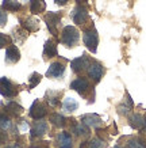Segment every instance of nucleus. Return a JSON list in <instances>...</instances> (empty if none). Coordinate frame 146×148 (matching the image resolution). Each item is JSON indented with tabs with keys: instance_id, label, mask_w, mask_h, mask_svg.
Returning a JSON list of instances; mask_svg holds the SVG:
<instances>
[{
	"instance_id": "f257e3e1",
	"label": "nucleus",
	"mask_w": 146,
	"mask_h": 148,
	"mask_svg": "<svg viewBox=\"0 0 146 148\" xmlns=\"http://www.w3.org/2000/svg\"><path fill=\"white\" fill-rule=\"evenodd\" d=\"M61 34V42L62 45H65L67 48H73L79 44L80 40V33L79 30L73 26H65L62 29Z\"/></svg>"
},
{
	"instance_id": "f03ea898",
	"label": "nucleus",
	"mask_w": 146,
	"mask_h": 148,
	"mask_svg": "<svg viewBox=\"0 0 146 148\" xmlns=\"http://www.w3.org/2000/svg\"><path fill=\"white\" fill-rule=\"evenodd\" d=\"M62 19V14L60 11H54V12H49L45 15V23L48 26L49 32L53 34L54 38H57L60 32H58V27H60V22Z\"/></svg>"
},
{
	"instance_id": "7ed1b4c3",
	"label": "nucleus",
	"mask_w": 146,
	"mask_h": 148,
	"mask_svg": "<svg viewBox=\"0 0 146 148\" xmlns=\"http://www.w3.org/2000/svg\"><path fill=\"white\" fill-rule=\"evenodd\" d=\"M83 41H84L85 48H87L89 52L96 53L97 44H99V34H97V32H96V29H95V27H89V29L84 30Z\"/></svg>"
},
{
	"instance_id": "20e7f679",
	"label": "nucleus",
	"mask_w": 146,
	"mask_h": 148,
	"mask_svg": "<svg viewBox=\"0 0 146 148\" xmlns=\"http://www.w3.org/2000/svg\"><path fill=\"white\" fill-rule=\"evenodd\" d=\"M0 94L5 98H14L18 95V87L8 77H0Z\"/></svg>"
},
{
	"instance_id": "39448f33",
	"label": "nucleus",
	"mask_w": 146,
	"mask_h": 148,
	"mask_svg": "<svg viewBox=\"0 0 146 148\" xmlns=\"http://www.w3.org/2000/svg\"><path fill=\"white\" fill-rule=\"evenodd\" d=\"M29 114L33 120H41V118H43L46 114H48V109L45 106L43 103H41L39 99H35L33 105L30 106V110H29Z\"/></svg>"
},
{
	"instance_id": "423d86ee",
	"label": "nucleus",
	"mask_w": 146,
	"mask_h": 148,
	"mask_svg": "<svg viewBox=\"0 0 146 148\" xmlns=\"http://www.w3.org/2000/svg\"><path fill=\"white\" fill-rule=\"evenodd\" d=\"M65 73V64L61 61H54L50 64V67L46 71V76L50 79H60Z\"/></svg>"
},
{
	"instance_id": "0eeeda50",
	"label": "nucleus",
	"mask_w": 146,
	"mask_h": 148,
	"mask_svg": "<svg viewBox=\"0 0 146 148\" xmlns=\"http://www.w3.org/2000/svg\"><path fill=\"white\" fill-rule=\"evenodd\" d=\"M71 16H72L73 22H75L76 25L81 26V25H84L85 21L88 19V12H87V8H85V7H83V5L77 4L75 8L72 10Z\"/></svg>"
},
{
	"instance_id": "6e6552de",
	"label": "nucleus",
	"mask_w": 146,
	"mask_h": 148,
	"mask_svg": "<svg viewBox=\"0 0 146 148\" xmlns=\"http://www.w3.org/2000/svg\"><path fill=\"white\" fill-rule=\"evenodd\" d=\"M71 88L75 90L76 92H79L80 95L85 97L87 92L91 90V86H89V82L85 77H77L71 83Z\"/></svg>"
},
{
	"instance_id": "1a4fd4ad",
	"label": "nucleus",
	"mask_w": 146,
	"mask_h": 148,
	"mask_svg": "<svg viewBox=\"0 0 146 148\" xmlns=\"http://www.w3.org/2000/svg\"><path fill=\"white\" fill-rule=\"evenodd\" d=\"M88 67H89V60L85 54L73 58L71 61V68L75 73H81V72H84L85 69H88Z\"/></svg>"
},
{
	"instance_id": "9d476101",
	"label": "nucleus",
	"mask_w": 146,
	"mask_h": 148,
	"mask_svg": "<svg viewBox=\"0 0 146 148\" xmlns=\"http://www.w3.org/2000/svg\"><path fill=\"white\" fill-rule=\"evenodd\" d=\"M87 71H88V76L91 77L95 83H97V82L102 79L103 73H104V68H103L102 64L92 63V64H89V67Z\"/></svg>"
},
{
	"instance_id": "9b49d317",
	"label": "nucleus",
	"mask_w": 146,
	"mask_h": 148,
	"mask_svg": "<svg viewBox=\"0 0 146 148\" xmlns=\"http://www.w3.org/2000/svg\"><path fill=\"white\" fill-rule=\"evenodd\" d=\"M20 58V52H19L16 45H8L5 49V63L7 64H15Z\"/></svg>"
},
{
	"instance_id": "f8f14e48",
	"label": "nucleus",
	"mask_w": 146,
	"mask_h": 148,
	"mask_svg": "<svg viewBox=\"0 0 146 148\" xmlns=\"http://www.w3.org/2000/svg\"><path fill=\"white\" fill-rule=\"evenodd\" d=\"M48 132V124L45 121H39L37 120V122L33 125V128L30 129V136L31 139H35V137H41Z\"/></svg>"
},
{
	"instance_id": "ddd939ff",
	"label": "nucleus",
	"mask_w": 146,
	"mask_h": 148,
	"mask_svg": "<svg viewBox=\"0 0 146 148\" xmlns=\"http://www.w3.org/2000/svg\"><path fill=\"white\" fill-rule=\"evenodd\" d=\"M81 122L84 125L89 126V128H97V126L102 124V118L97 116V114L89 113V114H84V116L81 117Z\"/></svg>"
},
{
	"instance_id": "4468645a",
	"label": "nucleus",
	"mask_w": 146,
	"mask_h": 148,
	"mask_svg": "<svg viewBox=\"0 0 146 148\" xmlns=\"http://www.w3.org/2000/svg\"><path fill=\"white\" fill-rule=\"evenodd\" d=\"M61 95L62 92L60 91H53V90H49L46 91V95H45V99H46V102H48L49 106H52V108H57L58 105L61 103Z\"/></svg>"
},
{
	"instance_id": "2eb2a0df",
	"label": "nucleus",
	"mask_w": 146,
	"mask_h": 148,
	"mask_svg": "<svg viewBox=\"0 0 146 148\" xmlns=\"http://www.w3.org/2000/svg\"><path fill=\"white\" fill-rule=\"evenodd\" d=\"M4 113L8 114V116H11V117H18L23 113V108L19 105V103L14 102V101H10V102L5 105Z\"/></svg>"
},
{
	"instance_id": "dca6fc26",
	"label": "nucleus",
	"mask_w": 146,
	"mask_h": 148,
	"mask_svg": "<svg viewBox=\"0 0 146 148\" xmlns=\"http://www.w3.org/2000/svg\"><path fill=\"white\" fill-rule=\"evenodd\" d=\"M57 145L60 148H73L72 136L68 132H61L57 135Z\"/></svg>"
},
{
	"instance_id": "f3484780",
	"label": "nucleus",
	"mask_w": 146,
	"mask_h": 148,
	"mask_svg": "<svg viewBox=\"0 0 146 148\" xmlns=\"http://www.w3.org/2000/svg\"><path fill=\"white\" fill-rule=\"evenodd\" d=\"M128 124H130V126L134 128V129L142 130L146 125V118L142 117L141 114H133V116L130 117V120H128Z\"/></svg>"
},
{
	"instance_id": "a211bd4d",
	"label": "nucleus",
	"mask_w": 146,
	"mask_h": 148,
	"mask_svg": "<svg viewBox=\"0 0 146 148\" xmlns=\"http://www.w3.org/2000/svg\"><path fill=\"white\" fill-rule=\"evenodd\" d=\"M57 45L56 42L52 40H48L45 42L43 45V56L45 58H52V57H56L57 56Z\"/></svg>"
},
{
	"instance_id": "6ab92c4d",
	"label": "nucleus",
	"mask_w": 146,
	"mask_h": 148,
	"mask_svg": "<svg viewBox=\"0 0 146 148\" xmlns=\"http://www.w3.org/2000/svg\"><path fill=\"white\" fill-rule=\"evenodd\" d=\"M22 27L27 33H34L39 30V21L35 18H27L22 22Z\"/></svg>"
},
{
	"instance_id": "aec40b11",
	"label": "nucleus",
	"mask_w": 146,
	"mask_h": 148,
	"mask_svg": "<svg viewBox=\"0 0 146 148\" xmlns=\"http://www.w3.org/2000/svg\"><path fill=\"white\" fill-rule=\"evenodd\" d=\"M62 109L67 113H73L79 109V102H77L75 98L68 97V98H65L62 101Z\"/></svg>"
},
{
	"instance_id": "412c9836",
	"label": "nucleus",
	"mask_w": 146,
	"mask_h": 148,
	"mask_svg": "<svg viewBox=\"0 0 146 148\" xmlns=\"http://www.w3.org/2000/svg\"><path fill=\"white\" fill-rule=\"evenodd\" d=\"M45 10H46L45 0H30V11L34 14V15L43 12Z\"/></svg>"
},
{
	"instance_id": "4be33fe9",
	"label": "nucleus",
	"mask_w": 146,
	"mask_h": 148,
	"mask_svg": "<svg viewBox=\"0 0 146 148\" xmlns=\"http://www.w3.org/2000/svg\"><path fill=\"white\" fill-rule=\"evenodd\" d=\"M1 7H3V10H5V11H10V12H16V11L20 10L22 4L19 3L18 0H3Z\"/></svg>"
},
{
	"instance_id": "5701e85b",
	"label": "nucleus",
	"mask_w": 146,
	"mask_h": 148,
	"mask_svg": "<svg viewBox=\"0 0 146 148\" xmlns=\"http://www.w3.org/2000/svg\"><path fill=\"white\" fill-rule=\"evenodd\" d=\"M50 122L56 128H62V126L67 124V118L62 116V114H60V113H53L50 116Z\"/></svg>"
},
{
	"instance_id": "b1692460",
	"label": "nucleus",
	"mask_w": 146,
	"mask_h": 148,
	"mask_svg": "<svg viewBox=\"0 0 146 148\" xmlns=\"http://www.w3.org/2000/svg\"><path fill=\"white\" fill-rule=\"evenodd\" d=\"M103 147H104V140L95 137V139L89 140L87 143H83L80 148H103Z\"/></svg>"
},
{
	"instance_id": "393cba45",
	"label": "nucleus",
	"mask_w": 146,
	"mask_h": 148,
	"mask_svg": "<svg viewBox=\"0 0 146 148\" xmlns=\"http://www.w3.org/2000/svg\"><path fill=\"white\" fill-rule=\"evenodd\" d=\"M11 128H12V122L10 120V116L5 113H0V129L10 130Z\"/></svg>"
},
{
	"instance_id": "a878e982",
	"label": "nucleus",
	"mask_w": 146,
	"mask_h": 148,
	"mask_svg": "<svg viewBox=\"0 0 146 148\" xmlns=\"http://www.w3.org/2000/svg\"><path fill=\"white\" fill-rule=\"evenodd\" d=\"M73 133H75L76 136H80V137L88 136L89 135V126L84 125L83 122L79 124V125H73Z\"/></svg>"
},
{
	"instance_id": "bb28decb",
	"label": "nucleus",
	"mask_w": 146,
	"mask_h": 148,
	"mask_svg": "<svg viewBox=\"0 0 146 148\" xmlns=\"http://www.w3.org/2000/svg\"><path fill=\"white\" fill-rule=\"evenodd\" d=\"M42 80V75L38 73V72H33L31 76L29 77V88H34L41 83Z\"/></svg>"
},
{
	"instance_id": "cd10ccee",
	"label": "nucleus",
	"mask_w": 146,
	"mask_h": 148,
	"mask_svg": "<svg viewBox=\"0 0 146 148\" xmlns=\"http://www.w3.org/2000/svg\"><path fill=\"white\" fill-rule=\"evenodd\" d=\"M14 40L16 41V42H19V37H20V40H22V42L27 38V32H23L22 29H16V30H14Z\"/></svg>"
},
{
	"instance_id": "c85d7f7f",
	"label": "nucleus",
	"mask_w": 146,
	"mask_h": 148,
	"mask_svg": "<svg viewBox=\"0 0 146 148\" xmlns=\"http://www.w3.org/2000/svg\"><path fill=\"white\" fill-rule=\"evenodd\" d=\"M11 42V38L8 36H5L3 33H0V49H3L4 46H7Z\"/></svg>"
},
{
	"instance_id": "c756f323",
	"label": "nucleus",
	"mask_w": 146,
	"mask_h": 148,
	"mask_svg": "<svg viewBox=\"0 0 146 148\" xmlns=\"http://www.w3.org/2000/svg\"><path fill=\"white\" fill-rule=\"evenodd\" d=\"M126 148H146V147L142 143H139L138 140H131V141L127 143V147Z\"/></svg>"
},
{
	"instance_id": "7c9ffc66",
	"label": "nucleus",
	"mask_w": 146,
	"mask_h": 148,
	"mask_svg": "<svg viewBox=\"0 0 146 148\" xmlns=\"http://www.w3.org/2000/svg\"><path fill=\"white\" fill-rule=\"evenodd\" d=\"M130 110H131V108H130L128 105H120L119 108H118V112H119V114H122V116L128 114V113H130Z\"/></svg>"
},
{
	"instance_id": "2f4dec72",
	"label": "nucleus",
	"mask_w": 146,
	"mask_h": 148,
	"mask_svg": "<svg viewBox=\"0 0 146 148\" xmlns=\"http://www.w3.org/2000/svg\"><path fill=\"white\" fill-rule=\"evenodd\" d=\"M5 23H7V12L3 8H0V26H5Z\"/></svg>"
},
{
	"instance_id": "473e14b6",
	"label": "nucleus",
	"mask_w": 146,
	"mask_h": 148,
	"mask_svg": "<svg viewBox=\"0 0 146 148\" xmlns=\"http://www.w3.org/2000/svg\"><path fill=\"white\" fill-rule=\"evenodd\" d=\"M29 129V125H27L26 121H22V125H20V128H19V130H27Z\"/></svg>"
},
{
	"instance_id": "72a5a7b5",
	"label": "nucleus",
	"mask_w": 146,
	"mask_h": 148,
	"mask_svg": "<svg viewBox=\"0 0 146 148\" xmlns=\"http://www.w3.org/2000/svg\"><path fill=\"white\" fill-rule=\"evenodd\" d=\"M54 1H56V4H58V5H65L69 0H54Z\"/></svg>"
},
{
	"instance_id": "f704fd0d",
	"label": "nucleus",
	"mask_w": 146,
	"mask_h": 148,
	"mask_svg": "<svg viewBox=\"0 0 146 148\" xmlns=\"http://www.w3.org/2000/svg\"><path fill=\"white\" fill-rule=\"evenodd\" d=\"M76 1H77V4L79 5H83V7H84V4L88 3V0H76Z\"/></svg>"
},
{
	"instance_id": "c9c22d12",
	"label": "nucleus",
	"mask_w": 146,
	"mask_h": 148,
	"mask_svg": "<svg viewBox=\"0 0 146 148\" xmlns=\"http://www.w3.org/2000/svg\"><path fill=\"white\" fill-rule=\"evenodd\" d=\"M5 148H19V147L16 145V144H8V145H7Z\"/></svg>"
},
{
	"instance_id": "e433bc0d",
	"label": "nucleus",
	"mask_w": 146,
	"mask_h": 148,
	"mask_svg": "<svg viewBox=\"0 0 146 148\" xmlns=\"http://www.w3.org/2000/svg\"><path fill=\"white\" fill-rule=\"evenodd\" d=\"M114 148H120V147H119V145H115V147H114Z\"/></svg>"
}]
</instances>
